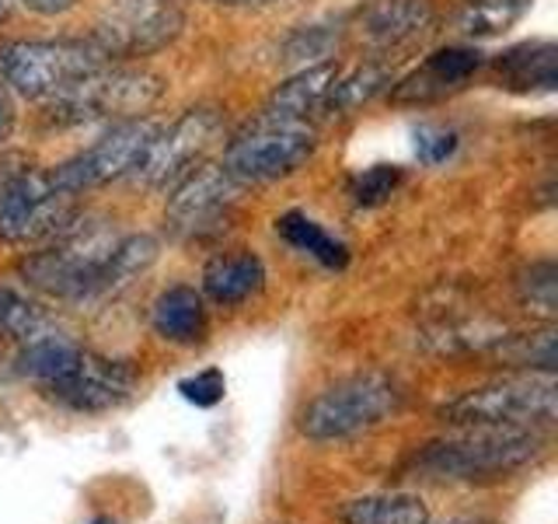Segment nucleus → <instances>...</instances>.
I'll return each instance as SVG.
<instances>
[{
	"label": "nucleus",
	"instance_id": "1",
	"mask_svg": "<svg viewBox=\"0 0 558 524\" xmlns=\"http://www.w3.org/2000/svg\"><path fill=\"white\" fill-rule=\"evenodd\" d=\"M119 235L105 224H84L81 217L63 235L49 238L46 249L25 255L17 273L28 287L60 301L98 305L109 294V262Z\"/></svg>",
	"mask_w": 558,
	"mask_h": 524
},
{
	"label": "nucleus",
	"instance_id": "2",
	"mask_svg": "<svg viewBox=\"0 0 558 524\" xmlns=\"http://www.w3.org/2000/svg\"><path fill=\"white\" fill-rule=\"evenodd\" d=\"M77 221V196L22 151L0 154V241L28 245L63 235Z\"/></svg>",
	"mask_w": 558,
	"mask_h": 524
},
{
	"label": "nucleus",
	"instance_id": "3",
	"mask_svg": "<svg viewBox=\"0 0 558 524\" xmlns=\"http://www.w3.org/2000/svg\"><path fill=\"white\" fill-rule=\"evenodd\" d=\"M545 441L534 430L517 427H458L453 437L433 441L412 458L426 479H499L541 458Z\"/></svg>",
	"mask_w": 558,
	"mask_h": 524
},
{
	"label": "nucleus",
	"instance_id": "4",
	"mask_svg": "<svg viewBox=\"0 0 558 524\" xmlns=\"http://www.w3.org/2000/svg\"><path fill=\"white\" fill-rule=\"evenodd\" d=\"M165 98V81L150 70L105 63L92 70L63 95L46 102V116L60 127H81V122H122L144 119L157 102Z\"/></svg>",
	"mask_w": 558,
	"mask_h": 524
},
{
	"label": "nucleus",
	"instance_id": "5",
	"mask_svg": "<svg viewBox=\"0 0 558 524\" xmlns=\"http://www.w3.org/2000/svg\"><path fill=\"white\" fill-rule=\"evenodd\" d=\"M401 406V384L391 374L363 371L328 384L301 413V433L307 441H345L380 427Z\"/></svg>",
	"mask_w": 558,
	"mask_h": 524
},
{
	"label": "nucleus",
	"instance_id": "6",
	"mask_svg": "<svg viewBox=\"0 0 558 524\" xmlns=\"http://www.w3.org/2000/svg\"><path fill=\"white\" fill-rule=\"evenodd\" d=\"M189 25L179 0H105L92 22V43L109 63H136L171 49Z\"/></svg>",
	"mask_w": 558,
	"mask_h": 524
},
{
	"label": "nucleus",
	"instance_id": "7",
	"mask_svg": "<svg viewBox=\"0 0 558 524\" xmlns=\"http://www.w3.org/2000/svg\"><path fill=\"white\" fill-rule=\"evenodd\" d=\"M105 63L87 39H0V81L28 102H52Z\"/></svg>",
	"mask_w": 558,
	"mask_h": 524
},
{
	"label": "nucleus",
	"instance_id": "8",
	"mask_svg": "<svg viewBox=\"0 0 558 524\" xmlns=\"http://www.w3.org/2000/svg\"><path fill=\"white\" fill-rule=\"evenodd\" d=\"M318 151V130L311 122H290L262 112L223 147V171L238 186H266L290 179Z\"/></svg>",
	"mask_w": 558,
	"mask_h": 524
},
{
	"label": "nucleus",
	"instance_id": "9",
	"mask_svg": "<svg viewBox=\"0 0 558 524\" xmlns=\"http://www.w3.org/2000/svg\"><path fill=\"white\" fill-rule=\"evenodd\" d=\"M555 395L551 374H520L450 398L447 406H440V419L450 427H551Z\"/></svg>",
	"mask_w": 558,
	"mask_h": 524
},
{
	"label": "nucleus",
	"instance_id": "10",
	"mask_svg": "<svg viewBox=\"0 0 558 524\" xmlns=\"http://www.w3.org/2000/svg\"><path fill=\"white\" fill-rule=\"evenodd\" d=\"M223 116L209 105L185 109L171 127L157 130L144 162L133 171V182L147 192H171L192 168L206 162V154L220 144Z\"/></svg>",
	"mask_w": 558,
	"mask_h": 524
},
{
	"label": "nucleus",
	"instance_id": "11",
	"mask_svg": "<svg viewBox=\"0 0 558 524\" xmlns=\"http://www.w3.org/2000/svg\"><path fill=\"white\" fill-rule=\"evenodd\" d=\"M241 192L244 186H238L223 171V165L203 162L168 192V206H165L168 231L182 241H209L223 235L241 206Z\"/></svg>",
	"mask_w": 558,
	"mask_h": 524
},
{
	"label": "nucleus",
	"instance_id": "12",
	"mask_svg": "<svg viewBox=\"0 0 558 524\" xmlns=\"http://www.w3.org/2000/svg\"><path fill=\"white\" fill-rule=\"evenodd\" d=\"M157 127L150 119H122V122H109L92 147L77 151L74 157H66L60 168H52V182H57L63 192H81L109 186L119 179H133V171L144 162V154L150 147Z\"/></svg>",
	"mask_w": 558,
	"mask_h": 524
},
{
	"label": "nucleus",
	"instance_id": "13",
	"mask_svg": "<svg viewBox=\"0 0 558 524\" xmlns=\"http://www.w3.org/2000/svg\"><path fill=\"white\" fill-rule=\"evenodd\" d=\"M436 25H440V11L433 0H371V4L356 8L342 32L371 60L391 63V57L426 43Z\"/></svg>",
	"mask_w": 558,
	"mask_h": 524
},
{
	"label": "nucleus",
	"instance_id": "14",
	"mask_svg": "<svg viewBox=\"0 0 558 524\" xmlns=\"http://www.w3.org/2000/svg\"><path fill=\"white\" fill-rule=\"evenodd\" d=\"M136 389V374L130 364L98 357L92 349H81L74 367L60 378L46 384V395L60 406L74 413H105L116 409L119 402H126Z\"/></svg>",
	"mask_w": 558,
	"mask_h": 524
},
{
	"label": "nucleus",
	"instance_id": "15",
	"mask_svg": "<svg viewBox=\"0 0 558 524\" xmlns=\"http://www.w3.org/2000/svg\"><path fill=\"white\" fill-rule=\"evenodd\" d=\"M485 67V57L475 46H444L433 49L412 74L391 81L388 98L395 105H433L468 87V81Z\"/></svg>",
	"mask_w": 558,
	"mask_h": 524
},
{
	"label": "nucleus",
	"instance_id": "16",
	"mask_svg": "<svg viewBox=\"0 0 558 524\" xmlns=\"http://www.w3.org/2000/svg\"><path fill=\"white\" fill-rule=\"evenodd\" d=\"M493 74L513 95H551L558 87V46L551 39H531L502 49L493 60Z\"/></svg>",
	"mask_w": 558,
	"mask_h": 524
},
{
	"label": "nucleus",
	"instance_id": "17",
	"mask_svg": "<svg viewBox=\"0 0 558 524\" xmlns=\"http://www.w3.org/2000/svg\"><path fill=\"white\" fill-rule=\"evenodd\" d=\"M266 287V262L252 249L217 252L203 266V297H209L220 308H241Z\"/></svg>",
	"mask_w": 558,
	"mask_h": 524
},
{
	"label": "nucleus",
	"instance_id": "18",
	"mask_svg": "<svg viewBox=\"0 0 558 524\" xmlns=\"http://www.w3.org/2000/svg\"><path fill=\"white\" fill-rule=\"evenodd\" d=\"M395 81V70L388 60H371V57H360L356 63H342L336 81H331L328 95L322 102V122H339L356 116L363 105H371L384 87H391Z\"/></svg>",
	"mask_w": 558,
	"mask_h": 524
},
{
	"label": "nucleus",
	"instance_id": "19",
	"mask_svg": "<svg viewBox=\"0 0 558 524\" xmlns=\"http://www.w3.org/2000/svg\"><path fill=\"white\" fill-rule=\"evenodd\" d=\"M339 67H342V60H322V63L301 67L290 81H283L276 87L262 112L276 116V119H290V122H311L314 127L328 87L339 74Z\"/></svg>",
	"mask_w": 558,
	"mask_h": 524
},
{
	"label": "nucleus",
	"instance_id": "20",
	"mask_svg": "<svg viewBox=\"0 0 558 524\" xmlns=\"http://www.w3.org/2000/svg\"><path fill=\"white\" fill-rule=\"evenodd\" d=\"M150 325L165 343L192 346L206 336V301L196 287L174 284L161 290L150 305Z\"/></svg>",
	"mask_w": 558,
	"mask_h": 524
},
{
	"label": "nucleus",
	"instance_id": "21",
	"mask_svg": "<svg viewBox=\"0 0 558 524\" xmlns=\"http://www.w3.org/2000/svg\"><path fill=\"white\" fill-rule=\"evenodd\" d=\"M531 4L534 0H458L447 22L450 32H458L461 39L482 43L510 32L531 11Z\"/></svg>",
	"mask_w": 558,
	"mask_h": 524
},
{
	"label": "nucleus",
	"instance_id": "22",
	"mask_svg": "<svg viewBox=\"0 0 558 524\" xmlns=\"http://www.w3.org/2000/svg\"><path fill=\"white\" fill-rule=\"evenodd\" d=\"M276 235L283 238L290 249L311 255L314 262H322L325 270L349 266V245L331 231H325V227L314 217H307L304 210H287L283 217H276Z\"/></svg>",
	"mask_w": 558,
	"mask_h": 524
},
{
	"label": "nucleus",
	"instance_id": "23",
	"mask_svg": "<svg viewBox=\"0 0 558 524\" xmlns=\"http://www.w3.org/2000/svg\"><path fill=\"white\" fill-rule=\"evenodd\" d=\"M342 524H429L426 503L415 493H371L349 500L339 511Z\"/></svg>",
	"mask_w": 558,
	"mask_h": 524
},
{
	"label": "nucleus",
	"instance_id": "24",
	"mask_svg": "<svg viewBox=\"0 0 558 524\" xmlns=\"http://www.w3.org/2000/svg\"><path fill=\"white\" fill-rule=\"evenodd\" d=\"M493 354L510 364V367H523V371H541L551 374L558 364V336L551 325H541L534 332H517V336H499L493 346Z\"/></svg>",
	"mask_w": 558,
	"mask_h": 524
},
{
	"label": "nucleus",
	"instance_id": "25",
	"mask_svg": "<svg viewBox=\"0 0 558 524\" xmlns=\"http://www.w3.org/2000/svg\"><path fill=\"white\" fill-rule=\"evenodd\" d=\"M46 329H49V322L39 311V305H32L28 297L0 284V340L22 346L35 336H43Z\"/></svg>",
	"mask_w": 558,
	"mask_h": 524
},
{
	"label": "nucleus",
	"instance_id": "26",
	"mask_svg": "<svg viewBox=\"0 0 558 524\" xmlns=\"http://www.w3.org/2000/svg\"><path fill=\"white\" fill-rule=\"evenodd\" d=\"M405 182V168L401 165H371L356 175H349L345 182V192L353 196L356 206L363 210H374V206H384L395 192Z\"/></svg>",
	"mask_w": 558,
	"mask_h": 524
},
{
	"label": "nucleus",
	"instance_id": "27",
	"mask_svg": "<svg viewBox=\"0 0 558 524\" xmlns=\"http://www.w3.org/2000/svg\"><path fill=\"white\" fill-rule=\"evenodd\" d=\"M517 294H520V305L527 311H537L541 319H555L558 311V270L555 262H531L527 270L520 273L517 279Z\"/></svg>",
	"mask_w": 558,
	"mask_h": 524
},
{
	"label": "nucleus",
	"instance_id": "28",
	"mask_svg": "<svg viewBox=\"0 0 558 524\" xmlns=\"http://www.w3.org/2000/svg\"><path fill=\"white\" fill-rule=\"evenodd\" d=\"M339 35H345V32H331V28H322V25L293 32L287 39V46H283V60H296L301 67L322 63V60H336Z\"/></svg>",
	"mask_w": 558,
	"mask_h": 524
},
{
	"label": "nucleus",
	"instance_id": "29",
	"mask_svg": "<svg viewBox=\"0 0 558 524\" xmlns=\"http://www.w3.org/2000/svg\"><path fill=\"white\" fill-rule=\"evenodd\" d=\"M179 392H182L185 402H192V406H199V409L217 406V402L227 395L223 371H217V367H206V371L185 378V381L179 384Z\"/></svg>",
	"mask_w": 558,
	"mask_h": 524
},
{
	"label": "nucleus",
	"instance_id": "30",
	"mask_svg": "<svg viewBox=\"0 0 558 524\" xmlns=\"http://www.w3.org/2000/svg\"><path fill=\"white\" fill-rule=\"evenodd\" d=\"M458 151V133L447 127H418L415 130V157L423 165H444Z\"/></svg>",
	"mask_w": 558,
	"mask_h": 524
},
{
	"label": "nucleus",
	"instance_id": "31",
	"mask_svg": "<svg viewBox=\"0 0 558 524\" xmlns=\"http://www.w3.org/2000/svg\"><path fill=\"white\" fill-rule=\"evenodd\" d=\"M14 127H17V102L11 87L0 81V147L14 136Z\"/></svg>",
	"mask_w": 558,
	"mask_h": 524
},
{
	"label": "nucleus",
	"instance_id": "32",
	"mask_svg": "<svg viewBox=\"0 0 558 524\" xmlns=\"http://www.w3.org/2000/svg\"><path fill=\"white\" fill-rule=\"evenodd\" d=\"M17 4H25L32 14H43V17H57V14H66L77 8V0H17Z\"/></svg>",
	"mask_w": 558,
	"mask_h": 524
},
{
	"label": "nucleus",
	"instance_id": "33",
	"mask_svg": "<svg viewBox=\"0 0 558 524\" xmlns=\"http://www.w3.org/2000/svg\"><path fill=\"white\" fill-rule=\"evenodd\" d=\"M209 4H223V8H272V4H290V0H209Z\"/></svg>",
	"mask_w": 558,
	"mask_h": 524
},
{
	"label": "nucleus",
	"instance_id": "34",
	"mask_svg": "<svg viewBox=\"0 0 558 524\" xmlns=\"http://www.w3.org/2000/svg\"><path fill=\"white\" fill-rule=\"evenodd\" d=\"M14 4H17V0H0V25H8V22H11Z\"/></svg>",
	"mask_w": 558,
	"mask_h": 524
}]
</instances>
